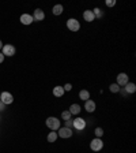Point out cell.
<instances>
[{
  "label": "cell",
  "mask_w": 136,
  "mask_h": 153,
  "mask_svg": "<svg viewBox=\"0 0 136 153\" xmlns=\"http://www.w3.org/2000/svg\"><path fill=\"white\" fill-rule=\"evenodd\" d=\"M79 98L83 101H87L90 100V92L88 90H80L79 92Z\"/></svg>",
  "instance_id": "16"
},
{
  "label": "cell",
  "mask_w": 136,
  "mask_h": 153,
  "mask_svg": "<svg viewBox=\"0 0 136 153\" xmlns=\"http://www.w3.org/2000/svg\"><path fill=\"white\" fill-rule=\"evenodd\" d=\"M4 108H6V105H4L3 103L0 101V111H4Z\"/></svg>",
  "instance_id": "26"
},
{
  "label": "cell",
  "mask_w": 136,
  "mask_h": 153,
  "mask_svg": "<svg viewBox=\"0 0 136 153\" xmlns=\"http://www.w3.org/2000/svg\"><path fill=\"white\" fill-rule=\"evenodd\" d=\"M69 112H71V115H78L79 112H80V105L79 104H72L71 107H69Z\"/></svg>",
  "instance_id": "17"
},
{
  "label": "cell",
  "mask_w": 136,
  "mask_h": 153,
  "mask_svg": "<svg viewBox=\"0 0 136 153\" xmlns=\"http://www.w3.org/2000/svg\"><path fill=\"white\" fill-rule=\"evenodd\" d=\"M93 14H94L95 18H101V16H102V11H101L99 8H95V10H93Z\"/></svg>",
  "instance_id": "22"
},
{
  "label": "cell",
  "mask_w": 136,
  "mask_h": 153,
  "mask_svg": "<svg viewBox=\"0 0 136 153\" xmlns=\"http://www.w3.org/2000/svg\"><path fill=\"white\" fill-rule=\"evenodd\" d=\"M72 134H74V130H72V129H68V127H60L57 135L58 137H61V138H71Z\"/></svg>",
  "instance_id": "2"
},
{
  "label": "cell",
  "mask_w": 136,
  "mask_h": 153,
  "mask_svg": "<svg viewBox=\"0 0 136 153\" xmlns=\"http://www.w3.org/2000/svg\"><path fill=\"white\" fill-rule=\"evenodd\" d=\"M0 101H1L4 105H8V104H12L14 103V97L8 92H3V93L0 95Z\"/></svg>",
  "instance_id": "3"
},
{
  "label": "cell",
  "mask_w": 136,
  "mask_h": 153,
  "mask_svg": "<svg viewBox=\"0 0 136 153\" xmlns=\"http://www.w3.org/2000/svg\"><path fill=\"white\" fill-rule=\"evenodd\" d=\"M64 89H63V86H55L53 88V96H56V97H63L64 96Z\"/></svg>",
  "instance_id": "14"
},
{
  "label": "cell",
  "mask_w": 136,
  "mask_h": 153,
  "mask_svg": "<svg viewBox=\"0 0 136 153\" xmlns=\"http://www.w3.org/2000/svg\"><path fill=\"white\" fill-rule=\"evenodd\" d=\"M109 90L112 92V93H118V92H120V86L117 84H112L109 86Z\"/></svg>",
  "instance_id": "19"
},
{
  "label": "cell",
  "mask_w": 136,
  "mask_h": 153,
  "mask_svg": "<svg viewBox=\"0 0 136 153\" xmlns=\"http://www.w3.org/2000/svg\"><path fill=\"white\" fill-rule=\"evenodd\" d=\"M95 108H97V104H95V101H93V100L84 101V109H86L87 112H94Z\"/></svg>",
  "instance_id": "9"
},
{
  "label": "cell",
  "mask_w": 136,
  "mask_h": 153,
  "mask_svg": "<svg viewBox=\"0 0 136 153\" xmlns=\"http://www.w3.org/2000/svg\"><path fill=\"white\" fill-rule=\"evenodd\" d=\"M57 133L56 131H50V133L48 134V142H56V140H57Z\"/></svg>",
  "instance_id": "18"
},
{
  "label": "cell",
  "mask_w": 136,
  "mask_h": 153,
  "mask_svg": "<svg viewBox=\"0 0 136 153\" xmlns=\"http://www.w3.org/2000/svg\"><path fill=\"white\" fill-rule=\"evenodd\" d=\"M63 11H64V7H63V4H56V6L53 7L52 13L55 14V15H61Z\"/></svg>",
  "instance_id": "15"
},
{
  "label": "cell",
  "mask_w": 136,
  "mask_h": 153,
  "mask_svg": "<svg viewBox=\"0 0 136 153\" xmlns=\"http://www.w3.org/2000/svg\"><path fill=\"white\" fill-rule=\"evenodd\" d=\"M128 82H129V77H128V74H125V72H120V74L117 75L116 84L118 85V86H125Z\"/></svg>",
  "instance_id": "7"
},
{
  "label": "cell",
  "mask_w": 136,
  "mask_h": 153,
  "mask_svg": "<svg viewBox=\"0 0 136 153\" xmlns=\"http://www.w3.org/2000/svg\"><path fill=\"white\" fill-rule=\"evenodd\" d=\"M33 19H34V21H38V22H41V21L45 19V13H44V11H42L41 8H37V10L34 11Z\"/></svg>",
  "instance_id": "10"
},
{
  "label": "cell",
  "mask_w": 136,
  "mask_h": 153,
  "mask_svg": "<svg viewBox=\"0 0 136 153\" xmlns=\"http://www.w3.org/2000/svg\"><path fill=\"white\" fill-rule=\"evenodd\" d=\"M94 134H95V137H97V138L102 137V135H104V130H102V127H95Z\"/></svg>",
  "instance_id": "20"
},
{
  "label": "cell",
  "mask_w": 136,
  "mask_h": 153,
  "mask_svg": "<svg viewBox=\"0 0 136 153\" xmlns=\"http://www.w3.org/2000/svg\"><path fill=\"white\" fill-rule=\"evenodd\" d=\"M67 27L71 30V32H78V30L80 29V23L78 22V19L71 18V19L67 21Z\"/></svg>",
  "instance_id": "5"
},
{
  "label": "cell",
  "mask_w": 136,
  "mask_h": 153,
  "mask_svg": "<svg viewBox=\"0 0 136 153\" xmlns=\"http://www.w3.org/2000/svg\"><path fill=\"white\" fill-rule=\"evenodd\" d=\"M15 47L11 45V44H6V45H3V48H1V53H3L4 56H14L15 55Z\"/></svg>",
  "instance_id": "6"
},
{
  "label": "cell",
  "mask_w": 136,
  "mask_h": 153,
  "mask_svg": "<svg viewBox=\"0 0 136 153\" xmlns=\"http://www.w3.org/2000/svg\"><path fill=\"white\" fill-rule=\"evenodd\" d=\"M90 148H91V150L98 152V150H101L102 148H104V142H102L101 138H94V140L90 142Z\"/></svg>",
  "instance_id": "4"
},
{
  "label": "cell",
  "mask_w": 136,
  "mask_h": 153,
  "mask_svg": "<svg viewBox=\"0 0 136 153\" xmlns=\"http://www.w3.org/2000/svg\"><path fill=\"white\" fill-rule=\"evenodd\" d=\"M63 89H64V92H71L72 90V85L71 84H65L64 86H63Z\"/></svg>",
  "instance_id": "24"
},
{
  "label": "cell",
  "mask_w": 136,
  "mask_h": 153,
  "mask_svg": "<svg viewBox=\"0 0 136 153\" xmlns=\"http://www.w3.org/2000/svg\"><path fill=\"white\" fill-rule=\"evenodd\" d=\"M3 60H4V55L0 52V63H3Z\"/></svg>",
  "instance_id": "27"
},
{
  "label": "cell",
  "mask_w": 136,
  "mask_h": 153,
  "mask_svg": "<svg viewBox=\"0 0 136 153\" xmlns=\"http://www.w3.org/2000/svg\"><path fill=\"white\" fill-rule=\"evenodd\" d=\"M71 112L69 111H63L61 112V118H63V120H69V119H71Z\"/></svg>",
  "instance_id": "21"
},
{
  "label": "cell",
  "mask_w": 136,
  "mask_h": 153,
  "mask_svg": "<svg viewBox=\"0 0 136 153\" xmlns=\"http://www.w3.org/2000/svg\"><path fill=\"white\" fill-rule=\"evenodd\" d=\"M33 15H30V14H22L20 15V22L23 23V25H31L33 23Z\"/></svg>",
  "instance_id": "11"
},
{
  "label": "cell",
  "mask_w": 136,
  "mask_h": 153,
  "mask_svg": "<svg viewBox=\"0 0 136 153\" xmlns=\"http://www.w3.org/2000/svg\"><path fill=\"white\" fill-rule=\"evenodd\" d=\"M64 127H68V129H74V120H65V126Z\"/></svg>",
  "instance_id": "23"
},
{
  "label": "cell",
  "mask_w": 136,
  "mask_h": 153,
  "mask_svg": "<svg viewBox=\"0 0 136 153\" xmlns=\"http://www.w3.org/2000/svg\"><path fill=\"white\" fill-rule=\"evenodd\" d=\"M124 90L126 92V95H129V93H135L136 92V85L133 84V82H128V84L125 85Z\"/></svg>",
  "instance_id": "13"
},
{
  "label": "cell",
  "mask_w": 136,
  "mask_h": 153,
  "mask_svg": "<svg viewBox=\"0 0 136 153\" xmlns=\"http://www.w3.org/2000/svg\"><path fill=\"white\" fill-rule=\"evenodd\" d=\"M105 4H106L107 7H113L114 4H116V1H114V0H106V1H105Z\"/></svg>",
  "instance_id": "25"
},
{
  "label": "cell",
  "mask_w": 136,
  "mask_h": 153,
  "mask_svg": "<svg viewBox=\"0 0 136 153\" xmlns=\"http://www.w3.org/2000/svg\"><path fill=\"white\" fill-rule=\"evenodd\" d=\"M84 127H86V120H84V119H82V118L74 119V129L75 130L82 131V130H84Z\"/></svg>",
  "instance_id": "8"
},
{
  "label": "cell",
  "mask_w": 136,
  "mask_h": 153,
  "mask_svg": "<svg viewBox=\"0 0 136 153\" xmlns=\"http://www.w3.org/2000/svg\"><path fill=\"white\" fill-rule=\"evenodd\" d=\"M3 48V42H1V40H0V49Z\"/></svg>",
  "instance_id": "28"
},
{
  "label": "cell",
  "mask_w": 136,
  "mask_h": 153,
  "mask_svg": "<svg viewBox=\"0 0 136 153\" xmlns=\"http://www.w3.org/2000/svg\"><path fill=\"white\" fill-rule=\"evenodd\" d=\"M46 126H48L52 131L58 130V129H60V120L55 116H49L48 119H46Z\"/></svg>",
  "instance_id": "1"
},
{
  "label": "cell",
  "mask_w": 136,
  "mask_h": 153,
  "mask_svg": "<svg viewBox=\"0 0 136 153\" xmlns=\"http://www.w3.org/2000/svg\"><path fill=\"white\" fill-rule=\"evenodd\" d=\"M83 18H84V21H86V22H93V21L95 19L94 14H93V10H84Z\"/></svg>",
  "instance_id": "12"
}]
</instances>
